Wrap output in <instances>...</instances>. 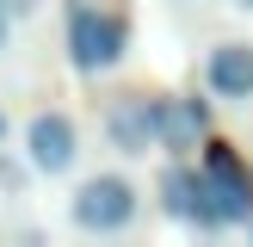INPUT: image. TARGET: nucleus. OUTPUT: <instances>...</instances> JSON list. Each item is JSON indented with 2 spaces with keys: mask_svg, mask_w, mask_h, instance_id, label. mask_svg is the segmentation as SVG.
Listing matches in <instances>:
<instances>
[{
  "mask_svg": "<svg viewBox=\"0 0 253 247\" xmlns=\"http://www.w3.org/2000/svg\"><path fill=\"white\" fill-rule=\"evenodd\" d=\"M25 167H31V161H25V155H6V148H0V198L25 192Z\"/></svg>",
  "mask_w": 253,
  "mask_h": 247,
  "instance_id": "obj_9",
  "label": "nucleus"
},
{
  "mask_svg": "<svg viewBox=\"0 0 253 247\" xmlns=\"http://www.w3.org/2000/svg\"><path fill=\"white\" fill-rule=\"evenodd\" d=\"M210 136V93H161V148L192 155Z\"/></svg>",
  "mask_w": 253,
  "mask_h": 247,
  "instance_id": "obj_8",
  "label": "nucleus"
},
{
  "mask_svg": "<svg viewBox=\"0 0 253 247\" xmlns=\"http://www.w3.org/2000/svg\"><path fill=\"white\" fill-rule=\"evenodd\" d=\"M229 6H235V12H253V0H229Z\"/></svg>",
  "mask_w": 253,
  "mask_h": 247,
  "instance_id": "obj_12",
  "label": "nucleus"
},
{
  "mask_svg": "<svg viewBox=\"0 0 253 247\" xmlns=\"http://www.w3.org/2000/svg\"><path fill=\"white\" fill-rule=\"evenodd\" d=\"M247 235H253V216H247Z\"/></svg>",
  "mask_w": 253,
  "mask_h": 247,
  "instance_id": "obj_14",
  "label": "nucleus"
},
{
  "mask_svg": "<svg viewBox=\"0 0 253 247\" xmlns=\"http://www.w3.org/2000/svg\"><path fill=\"white\" fill-rule=\"evenodd\" d=\"M0 136H6V111H0Z\"/></svg>",
  "mask_w": 253,
  "mask_h": 247,
  "instance_id": "obj_13",
  "label": "nucleus"
},
{
  "mask_svg": "<svg viewBox=\"0 0 253 247\" xmlns=\"http://www.w3.org/2000/svg\"><path fill=\"white\" fill-rule=\"evenodd\" d=\"M12 25H19V19H6V12H0V56L12 49Z\"/></svg>",
  "mask_w": 253,
  "mask_h": 247,
  "instance_id": "obj_11",
  "label": "nucleus"
},
{
  "mask_svg": "<svg viewBox=\"0 0 253 247\" xmlns=\"http://www.w3.org/2000/svg\"><path fill=\"white\" fill-rule=\"evenodd\" d=\"M62 56L74 74H111L130 56V19L99 0H68L62 12Z\"/></svg>",
  "mask_w": 253,
  "mask_h": 247,
  "instance_id": "obj_1",
  "label": "nucleus"
},
{
  "mask_svg": "<svg viewBox=\"0 0 253 247\" xmlns=\"http://www.w3.org/2000/svg\"><path fill=\"white\" fill-rule=\"evenodd\" d=\"M198 167H204V185H210V222H204V235L247 229V216H253V167L241 161V148L204 136Z\"/></svg>",
  "mask_w": 253,
  "mask_h": 247,
  "instance_id": "obj_2",
  "label": "nucleus"
},
{
  "mask_svg": "<svg viewBox=\"0 0 253 247\" xmlns=\"http://www.w3.org/2000/svg\"><path fill=\"white\" fill-rule=\"evenodd\" d=\"M105 148L124 161H142L161 148V93H118L105 105Z\"/></svg>",
  "mask_w": 253,
  "mask_h": 247,
  "instance_id": "obj_4",
  "label": "nucleus"
},
{
  "mask_svg": "<svg viewBox=\"0 0 253 247\" xmlns=\"http://www.w3.org/2000/svg\"><path fill=\"white\" fill-rule=\"evenodd\" d=\"M142 216V192H136L124 173H86L68 192V229L81 235H124Z\"/></svg>",
  "mask_w": 253,
  "mask_h": 247,
  "instance_id": "obj_3",
  "label": "nucleus"
},
{
  "mask_svg": "<svg viewBox=\"0 0 253 247\" xmlns=\"http://www.w3.org/2000/svg\"><path fill=\"white\" fill-rule=\"evenodd\" d=\"M204 93L222 105H253V37H222L204 49Z\"/></svg>",
  "mask_w": 253,
  "mask_h": 247,
  "instance_id": "obj_7",
  "label": "nucleus"
},
{
  "mask_svg": "<svg viewBox=\"0 0 253 247\" xmlns=\"http://www.w3.org/2000/svg\"><path fill=\"white\" fill-rule=\"evenodd\" d=\"M0 12H6V19H37L43 0H0Z\"/></svg>",
  "mask_w": 253,
  "mask_h": 247,
  "instance_id": "obj_10",
  "label": "nucleus"
},
{
  "mask_svg": "<svg viewBox=\"0 0 253 247\" xmlns=\"http://www.w3.org/2000/svg\"><path fill=\"white\" fill-rule=\"evenodd\" d=\"M155 198H161V216L179 222V229H198L204 235L210 222V185H204V167H192L185 155H173L155 179Z\"/></svg>",
  "mask_w": 253,
  "mask_h": 247,
  "instance_id": "obj_6",
  "label": "nucleus"
},
{
  "mask_svg": "<svg viewBox=\"0 0 253 247\" xmlns=\"http://www.w3.org/2000/svg\"><path fill=\"white\" fill-rule=\"evenodd\" d=\"M25 161H31V173H43V179H68V173L81 167V124H74L68 111H37V118L25 124Z\"/></svg>",
  "mask_w": 253,
  "mask_h": 247,
  "instance_id": "obj_5",
  "label": "nucleus"
}]
</instances>
